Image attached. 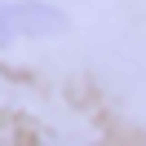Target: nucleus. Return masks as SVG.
Segmentation results:
<instances>
[{
    "label": "nucleus",
    "instance_id": "obj_1",
    "mask_svg": "<svg viewBox=\"0 0 146 146\" xmlns=\"http://www.w3.org/2000/svg\"><path fill=\"white\" fill-rule=\"evenodd\" d=\"M58 31V9L49 5H0V44L13 36H44Z\"/></svg>",
    "mask_w": 146,
    "mask_h": 146
}]
</instances>
